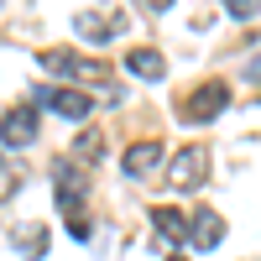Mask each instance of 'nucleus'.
<instances>
[{"label": "nucleus", "instance_id": "f257e3e1", "mask_svg": "<svg viewBox=\"0 0 261 261\" xmlns=\"http://www.w3.org/2000/svg\"><path fill=\"white\" fill-rule=\"evenodd\" d=\"M42 68H53V73H68V79H84V84H110V63L73 58V53H58V47H47V53H42Z\"/></svg>", "mask_w": 261, "mask_h": 261}, {"label": "nucleus", "instance_id": "f03ea898", "mask_svg": "<svg viewBox=\"0 0 261 261\" xmlns=\"http://www.w3.org/2000/svg\"><path fill=\"white\" fill-rule=\"evenodd\" d=\"M225 105H230V89H225L220 79H209V84H199V89L178 105V110H183V120H214Z\"/></svg>", "mask_w": 261, "mask_h": 261}, {"label": "nucleus", "instance_id": "7ed1b4c3", "mask_svg": "<svg viewBox=\"0 0 261 261\" xmlns=\"http://www.w3.org/2000/svg\"><path fill=\"white\" fill-rule=\"evenodd\" d=\"M37 105H47V110L68 115V120H89L94 115V99L79 94V89H37Z\"/></svg>", "mask_w": 261, "mask_h": 261}, {"label": "nucleus", "instance_id": "20e7f679", "mask_svg": "<svg viewBox=\"0 0 261 261\" xmlns=\"http://www.w3.org/2000/svg\"><path fill=\"white\" fill-rule=\"evenodd\" d=\"M204 167H209V151L204 146H188V151H178V157H172V188H199L204 183Z\"/></svg>", "mask_w": 261, "mask_h": 261}, {"label": "nucleus", "instance_id": "39448f33", "mask_svg": "<svg viewBox=\"0 0 261 261\" xmlns=\"http://www.w3.org/2000/svg\"><path fill=\"white\" fill-rule=\"evenodd\" d=\"M53 188H58V209H63V214H79L84 193H89V178H84L73 162H68V167L58 162V183H53Z\"/></svg>", "mask_w": 261, "mask_h": 261}, {"label": "nucleus", "instance_id": "423d86ee", "mask_svg": "<svg viewBox=\"0 0 261 261\" xmlns=\"http://www.w3.org/2000/svg\"><path fill=\"white\" fill-rule=\"evenodd\" d=\"M151 230H157L167 246H178V241H188V235H193V214H178V209L157 204V209H151Z\"/></svg>", "mask_w": 261, "mask_h": 261}, {"label": "nucleus", "instance_id": "0eeeda50", "mask_svg": "<svg viewBox=\"0 0 261 261\" xmlns=\"http://www.w3.org/2000/svg\"><path fill=\"white\" fill-rule=\"evenodd\" d=\"M220 241H225V220H220L214 209H193V235H188V246H193V251H214Z\"/></svg>", "mask_w": 261, "mask_h": 261}, {"label": "nucleus", "instance_id": "6e6552de", "mask_svg": "<svg viewBox=\"0 0 261 261\" xmlns=\"http://www.w3.org/2000/svg\"><path fill=\"white\" fill-rule=\"evenodd\" d=\"M125 172H130V178H146V172H157L162 167V146L157 141H136V146H125Z\"/></svg>", "mask_w": 261, "mask_h": 261}, {"label": "nucleus", "instance_id": "1a4fd4ad", "mask_svg": "<svg viewBox=\"0 0 261 261\" xmlns=\"http://www.w3.org/2000/svg\"><path fill=\"white\" fill-rule=\"evenodd\" d=\"M32 136H37V110H32V105L6 110V146H27Z\"/></svg>", "mask_w": 261, "mask_h": 261}, {"label": "nucleus", "instance_id": "9d476101", "mask_svg": "<svg viewBox=\"0 0 261 261\" xmlns=\"http://www.w3.org/2000/svg\"><path fill=\"white\" fill-rule=\"evenodd\" d=\"M125 68L136 73V79H162V73H167V63H162V53H157V47H130Z\"/></svg>", "mask_w": 261, "mask_h": 261}, {"label": "nucleus", "instance_id": "9b49d317", "mask_svg": "<svg viewBox=\"0 0 261 261\" xmlns=\"http://www.w3.org/2000/svg\"><path fill=\"white\" fill-rule=\"evenodd\" d=\"M11 241H16L21 251H27V256H42V251H47V230H37V225H27V230H16Z\"/></svg>", "mask_w": 261, "mask_h": 261}, {"label": "nucleus", "instance_id": "f8f14e48", "mask_svg": "<svg viewBox=\"0 0 261 261\" xmlns=\"http://www.w3.org/2000/svg\"><path fill=\"white\" fill-rule=\"evenodd\" d=\"M73 27H79L84 37H99V42H105V37H110V32H120V21H99V16H89V11H84V16L73 21Z\"/></svg>", "mask_w": 261, "mask_h": 261}, {"label": "nucleus", "instance_id": "ddd939ff", "mask_svg": "<svg viewBox=\"0 0 261 261\" xmlns=\"http://www.w3.org/2000/svg\"><path fill=\"white\" fill-rule=\"evenodd\" d=\"M99 146H105V136H99V130H84V136L73 141V151H79V157H99Z\"/></svg>", "mask_w": 261, "mask_h": 261}, {"label": "nucleus", "instance_id": "4468645a", "mask_svg": "<svg viewBox=\"0 0 261 261\" xmlns=\"http://www.w3.org/2000/svg\"><path fill=\"white\" fill-rule=\"evenodd\" d=\"M230 16H241V21H251V16H256V0H230Z\"/></svg>", "mask_w": 261, "mask_h": 261}, {"label": "nucleus", "instance_id": "2eb2a0df", "mask_svg": "<svg viewBox=\"0 0 261 261\" xmlns=\"http://www.w3.org/2000/svg\"><path fill=\"white\" fill-rule=\"evenodd\" d=\"M68 230H73L79 241H84V235H89V220H84V214H68Z\"/></svg>", "mask_w": 261, "mask_h": 261}, {"label": "nucleus", "instance_id": "dca6fc26", "mask_svg": "<svg viewBox=\"0 0 261 261\" xmlns=\"http://www.w3.org/2000/svg\"><path fill=\"white\" fill-rule=\"evenodd\" d=\"M167 261H188V256H167Z\"/></svg>", "mask_w": 261, "mask_h": 261}]
</instances>
